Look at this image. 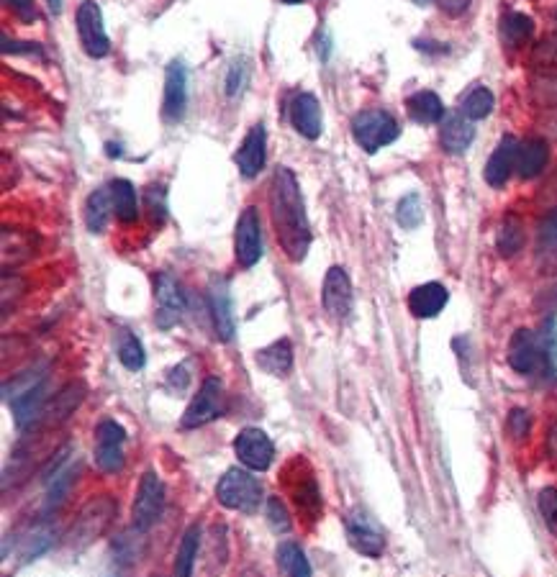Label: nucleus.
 Returning <instances> with one entry per match:
<instances>
[{
  "label": "nucleus",
  "instance_id": "nucleus-17",
  "mask_svg": "<svg viewBox=\"0 0 557 577\" xmlns=\"http://www.w3.org/2000/svg\"><path fill=\"white\" fill-rule=\"evenodd\" d=\"M267 131H265V124H257L249 129V134L244 136L242 147L237 149V154H234V162H237L239 172H242L244 177H257L262 172V167H265V157H267Z\"/></svg>",
  "mask_w": 557,
  "mask_h": 577
},
{
  "label": "nucleus",
  "instance_id": "nucleus-11",
  "mask_svg": "<svg viewBox=\"0 0 557 577\" xmlns=\"http://www.w3.org/2000/svg\"><path fill=\"white\" fill-rule=\"evenodd\" d=\"M234 252L242 267H255L262 260V231L260 216L255 208H244L237 221V234H234Z\"/></svg>",
  "mask_w": 557,
  "mask_h": 577
},
{
  "label": "nucleus",
  "instance_id": "nucleus-29",
  "mask_svg": "<svg viewBox=\"0 0 557 577\" xmlns=\"http://www.w3.org/2000/svg\"><path fill=\"white\" fill-rule=\"evenodd\" d=\"M534 34V21L524 13H506L501 18V39L506 47H524Z\"/></svg>",
  "mask_w": 557,
  "mask_h": 577
},
{
  "label": "nucleus",
  "instance_id": "nucleus-14",
  "mask_svg": "<svg viewBox=\"0 0 557 577\" xmlns=\"http://www.w3.org/2000/svg\"><path fill=\"white\" fill-rule=\"evenodd\" d=\"M285 480H288V490H291L298 511H301L303 516H309L311 521L319 519L321 516V490H319V485H316L311 470L306 467V462H301V470L298 472H293V465L288 467V475H285Z\"/></svg>",
  "mask_w": 557,
  "mask_h": 577
},
{
  "label": "nucleus",
  "instance_id": "nucleus-20",
  "mask_svg": "<svg viewBox=\"0 0 557 577\" xmlns=\"http://www.w3.org/2000/svg\"><path fill=\"white\" fill-rule=\"evenodd\" d=\"M475 139V126L463 111L452 113L442 121V131H439V142L447 154H463Z\"/></svg>",
  "mask_w": 557,
  "mask_h": 577
},
{
  "label": "nucleus",
  "instance_id": "nucleus-42",
  "mask_svg": "<svg viewBox=\"0 0 557 577\" xmlns=\"http://www.w3.org/2000/svg\"><path fill=\"white\" fill-rule=\"evenodd\" d=\"M509 434L514 436V439H524V436L529 434V429H532V419H529V413L524 411V408H514V411L509 413Z\"/></svg>",
  "mask_w": 557,
  "mask_h": 577
},
{
  "label": "nucleus",
  "instance_id": "nucleus-46",
  "mask_svg": "<svg viewBox=\"0 0 557 577\" xmlns=\"http://www.w3.org/2000/svg\"><path fill=\"white\" fill-rule=\"evenodd\" d=\"M547 454H550L552 462H557V421L547 431Z\"/></svg>",
  "mask_w": 557,
  "mask_h": 577
},
{
  "label": "nucleus",
  "instance_id": "nucleus-13",
  "mask_svg": "<svg viewBox=\"0 0 557 577\" xmlns=\"http://www.w3.org/2000/svg\"><path fill=\"white\" fill-rule=\"evenodd\" d=\"M321 303L324 311L337 321H344L352 311V280L342 267H332L324 277V288H321Z\"/></svg>",
  "mask_w": 557,
  "mask_h": 577
},
{
  "label": "nucleus",
  "instance_id": "nucleus-36",
  "mask_svg": "<svg viewBox=\"0 0 557 577\" xmlns=\"http://www.w3.org/2000/svg\"><path fill=\"white\" fill-rule=\"evenodd\" d=\"M396 218L403 229H416V226H421V221H424V208H421L419 195L416 193L406 195V198L398 203Z\"/></svg>",
  "mask_w": 557,
  "mask_h": 577
},
{
  "label": "nucleus",
  "instance_id": "nucleus-44",
  "mask_svg": "<svg viewBox=\"0 0 557 577\" xmlns=\"http://www.w3.org/2000/svg\"><path fill=\"white\" fill-rule=\"evenodd\" d=\"M8 8H13V13H16L24 24H31L36 18V11H34V0H6Z\"/></svg>",
  "mask_w": 557,
  "mask_h": 577
},
{
  "label": "nucleus",
  "instance_id": "nucleus-2",
  "mask_svg": "<svg viewBox=\"0 0 557 577\" xmlns=\"http://www.w3.org/2000/svg\"><path fill=\"white\" fill-rule=\"evenodd\" d=\"M509 365L519 375H557V331L555 324L542 334L519 329L509 342Z\"/></svg>",
  "mask_w": 557,
  "mask_h": 577
},
{
  "label": "nucleus",
  "instance_id": "nucleus-35",
  "mask_svg": "<svg viewBox=\"0 0 557 577\" xmlns=\"http://www.w3.org/2000/svg\"><path fill=\"white\" fill-rule=\"evenodd\" d=\"M72 480H75V465L57 467V472L52 475V485H49L47 508L62 506V501L67 498V490H70Z\"/></svg>",
  "mask_w": 557,
  "mask_h": 577
},
{
  "label": "nucleus",
  "instance_id": "nucleus-4",
  "mask_svg": "<svg viewBox=\"0 0 557 577\" xmlns=\"http://www.w3.org/2000/svg\"><path fill=\"white\" fill-rule=\"evenodd\" d=\"M216 498L221 506L232 508V511L255 513L262 503V485L257 483L255 475L234 467L216 485Z\"/></svg>",
  "mask_w": 557,
  "mask_h": 577
},
{
  "label": "nucleus",
  "instance_id": "nucleus-23",
  "mask_svg": "<svg viewBox=\"0 0 557 577\" xmlns=\"http://www.w3.org/2000/svg\"><path fill=\"white\" fill-rule=\"evenodd\" d=\"M547 159H550L547 144L542 139H527V142L516 147V175L524 177V180L542 175V170L547 167Z\"/></svg>",
  "mask_w": 557,
  "mask_h": 577
},
{
  "label": "nucleus",
  "instance_id": "nucleus-24",
  "mask_svg": "<svg viewBox=\"0 0 557 577\" xmlns=\"http://www.w3.org/2000/svg\"><path fill=\"white\" fill-rule=\"evenodd\" d=\"M409 106V116L414 118L416 124H439L445 121V106L439 101V95L432 90H419L406 101Z\"/></svg>",
  "mask_w": 557,
  "mask_h": 577
},
{
  "label": "nucleus",
  "instance_id": "nucleus-28",
  "mask_svg": "<svg viewBox=\"0 0 557 577\" xmlns=\"http://www.w3.org/2000/svg\"><path fill=\"white\" fill-rule=\"evenodd\" d=\"M113 198H111V185L108 188H98L88 195V203H85V224L93 234H101L108 224V216H111Z\"/></svg>",
  "mask_w": 557,
  "mask_h": 577
},
{
  "label": "nucleus",
  "instance_id": "nucleus-10",
  "mask_svg": "<svg viewBox=\"0 0 557 577\" xmlns=\"http://www.w3.org/2000/svg\"><path fill=\"white\" fill-rule=\"evenodd\" d=\"M155 321L160 329H172L183 318L185 311V298L180 283L170 272H160L155 275Z\"/></svg>",
  "mask_w": 557,
  "mask_h": 577
},
{
  "label": "nucleus",
  "instance_id": "nucleus-33",
  "mask_svg": "<svg viewBox=\"0 0 557 577\" xmlns=\"http://www.w3.org/2000/svg\"><path fill=\"white\" fill-rule=\"evenodd\" d=\"M460 111L470 118V121H480L493 111V93L488 88L470 90L463 98V108Z\"/></svg>",
  "mask_w": 557,
  "mask_h": 577
},
{
  "label": "nucleus",
  "instance_id": "nucleus-47",
  "mask_svg": "<svg viewBox=\"0 0 557 577\" xmlns=\"http://www.w3.org/2000/svg\"><path fill=\"white\" fill-rule=\"evenodd\" d=\"M170 383H175V388H185L188 385V367H175L170 372Z\"/></svg>",
  "mask_w": 557,
  "mask_h": 577
},
{
  "label": "nucleus",
  "instance_id": "nucleus-39",
  "mask_svg": "<svg viewBox=\"0 0 557 577\" xmlns=\"http://www.w3.org/2000/svg\"><path fill=\"white\" fill-rule=\"evenodd\" d=\"M537 506H540L542 521H545L547 531H550L552 536H557V490L555 488L542 490Z\"/></svg>",
  "mask_w": 557,
  "mask_h": 577
},
{
  "label": "nucleus",
  "instance_id": "nucleus-32",
  "mask_svg": "<svg viewBox=\"0 0 557 577\" xmlns=\"http://www.w3.org/2000/svg\"><path fill=\"white\" fill-rule=\"evenodd\" d=\"M496 247L504 257H514V254L524 247V226L519 218L509 216L504 224H501L496 236Z\"/></svg>",
  "mask_w": 557,
  "mask_h": 577
},
{
  "label": "nucleus",
  "instance_id": "nucleus-6",
  "mask_svg": "<svg viewBox=\"0 0 557 577\" xmlns=\"http://www.w3.org/2000/svg\"><path fill=\"white\" fill-rule=\"evenodd\" d=\"M162 508H165V485L160 477L149 470L144 472L142 483H139L137 498H134V508H131V519H134V529L149 531L160 521Z\"/></svg>",
  "mask_w": 557,
  "mask_h": 577
},
{
  "label": "nucleus",
  "instance_id": "nucleus-38",
  "mask_svg": "<svg viewBox=\"0 0 557 577\" xmlns=\"http://www.w3.org/2000/svg\"><path fill=\"white\" fill-rule=\"evenodd\" d=\"M265 513L267 524H270V529H273L275 534H288V531H291V516H288V508H285V503L280 501V498L270 495L265 503Z\"/></svg>",
  "mask_w": 557,
  "mask_h": 577
},
{
  "label": "nucleus",
  "instance_id": "nucleus-15",
  "mask_svg": "<svg viewBox=\"0 0 557 577\" xmlns=\"http://www.w3.org/2000/svg\"><path fill=\"white\" fill-rule=\"evenodd\" d=\"M347 539H350L352 549H357L365 557H380L383 549H386V536L378 526L373 524L368 513L355 511L347 516Z\"/></svg>",
  "mask_w": 557,
  "mask_h": 577
},
{
  "label": "nucleus",
  "instance_id": "nucleus-18",
  "mask_svg": "<svg viewBox=\"0 0 557 577\" xmlns=\"http://www.w3.org/2000/svg\"><path fill=\"white\" fill-rule=\"evenodd\" d=\"M208 301H211V313H214L216 336L221 342H229L234 336V311H232V293H229V283L214 277L208 285Z\"/></svg>",
  "mask_w": 557,
  "mask_h": 577
},
{
  "label": "nucleus",
  "instance_id": "nucleus-37",
  "mask_svg": "<svg viewBox=\"0 0 557 577\" xmlns=\"http://www.w3.org/2000/svg\"><path fill=\"white\" fill-rule=\"evenodd\" d=\"M52 539H54V531L49 529V526H44V524L34 526V529L24 536V560L29 562V560H34V557H39V554L52 544Z\"/></svg>",
  "mask_w": 557,
  "mask_h": 577
},
{
  "label": "nucleus",
  "instance_id": "nucleus-27",
  "mask_svg": "<svg viewBox=\"0 0 557 577\" xmlns=\"http://www.w3.org/2000/svg\"><path fill=\"white\" fill-rule=\"evenodd\" d=\"M44 401H47V390H44V383L36 385V388H31V390H26L24 395H18L16 401H11L13 419H16L18 429H26L31 421H36V416L44 411Z\"/></svg>",
  "mask_w": 557,
  "mask_h": 577
},
{
  "label": "nucleus",
  "instance_id": "nucleus-5",
  "mask_svg": "<svg viewBox=\"0 0 557 577\" xmlns=\"http://www.w3.org/2000/svg\"><path fill=\"white\" fill-rule=\"evenodd\" d=\"M113 511H116V506H113L111 498H95V501H90L78 516V521L72 524L70 534H67L70 547L85 549L88 544H93L108 529Z\"/></svg>",
  "mask_w": 557,
  "mask_h": 577
},
{
  "label": "nucleus",
  "instance_id": "nucleus-49",
  "mask_svg": "<svg viewBox=\"0 0 557 577\" xmlns=\"http://www.w3.org/2000/svg\"><path fill=\"white\" fill-rule=\"evenodd\" d=\"M280 3H285V6H301L306 0H280Z\"/></svg>",
  "mask_w": 557,
  "mask_h": 577
},
{
  "label": "nucleus",
  "instance_id": "nucleus-16",
  "mask_svg": "<svg viewBox=\"0 0 557 577\" xmlns=\"http://www.w3.org/2000/svg\"><path fill=\"white\" fill-rule=\"evenodd\" d=\"M185 108H188V72L183 62H170L165 70V103L162 113L170 124L183 121Z\"/></svg>",
  "mask_w": 557,
  "mask_h": 577
},
{
  "label": "nucleus",
  "instance_id": "nucleus-30",
  "mask_svg": "<svg viewBox=\"0 0 557 577\" xmlns=\"http://www.w3.org/2000/svg\"><path fill=\"white\" fill-rule=\"evenodd\" d=\"M198 547H201V526H190L183 534V542L178 549V560H175V575L188 577L193 575V565H196Z\"/></svg>",
  "mask_w": 557,
  "mask_h": 577
},
{
  "label": "nucleus",
  "instance_id": "nucleus-48",
  "mask_svg": "<svg viewBox=\"0 0 557 577\" xmlns=\"http://www.w3.org/2000/svg\"><path fill=\"white\" fill-rule=\"evenodd\" d=\"M47 6H49V13H52V16H60L62 13V0H47Z\"/></svg>",
  "mask_w": 557,
  "mask_h": 577
},
{
  "label": "nucleus",
  "instance_id": "nucleus-12",
  "mask_svg": "<svg viewBox=\"0 0 557 577\" xmlns=\"http://www.w3.org/2000/svg\"><path fill=\"white\" fill-rule=\"evenodd\" d=\"M98 444H95V465L103 472H119L124 467V442L126 434L116 421H103L98 426Z\"/></svg>",
  "mask_w": 557,
  "mask_h": 577
},
{
  "label": "nucleus",
  "instance_id": "nucleus-19",
  "mask_svg": "<svg viewBox=\"0 0 557 577\" xmlns=\"http://www.w3.org/2000/svg\"><path fill=\"white\" fill-rule=\"evenodd\" d=\"M291 124L306 139H319L324 121H321V106L316 95L298 93L291 103Z\"/></svg>",
  "mask_w": 557,
  "mask_h": 577
},
{
  "label": "nucleus",
  "instance_id": "nucleus-3",
  "mask_svg": "<svg viewBox=\"0 0 557 577\" xmlns=\"http://www.w3.org/2000/svg\"><path fill=\"white\" fill-rule=\"evenodd\" d=\"M398 134H401V129H398L396 118L388 111H380V108L360 111L352 118V136L368 154H375L378 149L393 144Z\"/></svg>",
  "mask_w": 557,
  "mask_h": 577
},
{
  "label": "nucleus",
  "instance_id": "nucleus-40",
  "mask_svg": "<svg viewBox=\"0 0 557 577\" xmlns=\"http://www.w3.org/2000/svg\"><path fill=\"white\" fill-rule=\"evenodd\" d=\"M532 62L537 67H540V70L557 72V34H552L550 39H545V42H542L540 47L534 49Z\"/></svg>",
  "mask_w": 557,
  "mask_h": 577
},
{
  "label": "nucleus",
  "instance_id": "nucleus-26",
  "mask_svg": "<svg viewBox=\"0 0 557 577\" xmlns=\"http://www.w3.org/2000/svg\"><path fill=\"white\" fill-rule=\"evenodd\" d=\"M111 198H113V213L119 216L121 224H134L139 218V198L134 185H131L129 180H113Z\"/></svg>",
  "mask_w": 557,
  "mask_h": 577
},
{
  "label": "nucleus",
  "instance_id": "nucleus-7",
  "mask_svg": "<svg viewBox=\"0 0 557 577\" xmlns=\"http://www.w3.org/2000/svg\"><path fill=\"white\" fill-rule=\"evenodd\" d=\"M75 24H78L80 44H83L88 57L101 59L111 52V39H108V34H106V26H103L101 6H98L95 0H85V3H80L78 16H75Z\"/></svg>",
  "mask_w": 557,
  "mask_h": 577
},
{
  "label": "nucleus",
  "instance_id": "nucleus-9",
  "mask_svg": "<svg viewBox=\"0 0 557 577\" xmlns=\"http://www.w3.org/2000/svg\"><path fill=\"white\" fill-rule=\"evenodd\" d=\"M234 454L247 470L265 472L275 460V444L265 431L249 426V429L239 431L234 439Z\"/></svg>",
  "mask_w": 557,
  "mask_h": 577
},
{
  "label": "nucleus",
  "instance_id": "nucleus-41",
  "mask_svg": "<svg viewBox=\"0 0 557 577\" xmlns=\"http://www.w3.org/2000/svg\"><path fill=\"white\" fill-rule=\"evenodd\" d=\"M147 206H149V218H152V224L160 226L165 224L167 218V193L162 185H152L147 190Z\"/></svg>",
  "mask_w": 557,
  "mask_h": 577
},
{
  "label": "nucleus",
  "instance_id": "nucleus-25",
  "mask_svg": "<svg viewBox=\"0 0 557 577\" xmlns=\"http://www.w3.org/2000/svg\"><path fill=\"white\" fill-rule=\"evenodd\" d=\"M257 365L275 377L288 375L293 367L291 342H288V339H278V342H273L270 347L260 349V352H257Z\"/></svg>",
  "mask_w": 557,
  "mask_h": 577
},
{
  "label": "nucleus",
  "instance_id": "nucleus-31",
  "mask_svg": "<svg viewBox=\"0 0 557 577\" xmlns=\"http://www.w3.org/2000/svg\"><path fill=\"white\" fill-rule=\"evenodd\" d=\"M278 567L280 572L293 577H309L311 575V565L306 560L303 549L298 547L296 542H283L278 547Z\"/></svg>",
  "mask_w": 557,
  "mask_h": 577
},
{
  "label": "nucleus",
  "instance_id": "nucleus-34",
  "mask_svg": "<svg viewBox=\"0 0 557 577\" xmlns=\"http://www.w3.org/2000/svg\"><path fill=\"white\" fill-rule=\"evenodd\" d=\"M119 360L124 362V367H129V370H142V367L147 365V354H144L142 342H139L134 334H129V331H124V336H121Z\"/></svg>",
  "mask_w": 557,
  "mask_h": 577
},
{
  "label": "nucleus",
  "instance_id": "nucleus-8",
  "mask_svg": "<svg viewBox=\"0 0 557 577\" xmlns=\"http://www.w3.org/2000/svg\"><path fill=\"white\" fill-rule=\"evenodd\" d=\"M224 413V383L219 377H206L201 385V393L190 401L188 411L183 416V429H198L211 421H216Z\"/></svg>",
  "mask_w": 557,
  "mask_h": 577
},
{
  "label": "nucleus",
  "instance_id": "nucleus-21",
  "mask_svg": "<svg viewBox=\"0 0 557 577\" xmlns=\"http://www.w3.org/2000/svg\"><path fill=\"white\" fill-rule=\"evenodd\" d=\"M516 142L514 136H504L501 144L496 147V152L491 154V159L486 162V183L493 185V188H501V185L509 183L511 172H516Z\"/></svg>",
  "mask_w": 557,
  "mask_h": 577
},
{
  "label": "nucleus",
  "instance_id": "nucleus-45",
  "mask_svg": "<svg viewBox=\"0 0 557 577\" xmlns=\"http://www.w3.org/2000/svg\"><path fill=\"white\" fill-rule=\"evenodd\" d=\"M437 3L439 8L445 13H450V16H460V13L470 6V0H437Z\"/></svg>",
  "mask_w": 557,
  "mask_h": 577
},
{
  "label": "nucleus",
  "instance_id": "nucleus-22",
  "mask_svg": "<svg viewBox=\"0 0 557 577\" xmlns=\"http://www.w3.org/2000/svg\"><path fill=\"white\" fill-rule=\"evenodd\" d=\"M447 301H450V293H447L445 285L424 283L419 285V288L411 290L409 308L416 318H434L442 313Z\"/></svg>",
  "mask_w": 557,
  "mask_h": 577
},
{
  "label": "nucleus",
  "instance_id": "nucleus-43",
  "mask_svg": "<svg viewBox=\"0 0 557 577\" xmlns=\"http://www.w3.org/2000/svg\"><path fill=\"white\" fill-rule=\"evenodd\" d=\"M244 80H247V65H244L242 59H237L232 70H229V77H226V93L237 95L244 88Z\"/></svg>",
  "mask_w": 557,
  "mask_h": 577
},
{
  "label": "nucleus",
  "instance_id": "nucleus-1",
  "mask_svg": "<svg viewBox=\"0 0 557 577\" xmlns=\"http://www.w3.org/2000/svg\"><path fill=\"white\" fill-rule=\"evenodd\" d=\"M270 216L283 252L293 262L306 260L311 247V226L298 180L288 167H278L270 180Z\"/></svg>",
  "mask_w": 557,
  "mask_h": 577
}]
</instances>
